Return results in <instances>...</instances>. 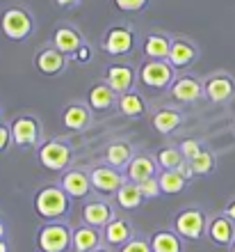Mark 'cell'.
<instances>
[{
  "label": "cell",
  "instance_id": "cell-1",
  "mask_svg": "<svg viewBox=\"0 0 235 252\" xmlns=\"http://www.w3.org/2000/svg\"><path fill=\"white\" fill-rule=\"evenodd\" d=\"M0 30L7 39L12 41H26L34 30L32 14L23 7H7L0 16Z\"/></svg>",
  "mask_w": 235,
  "mask_h": 252
},
{
  "label": "cell",
  "instance_id": "cell-19",
  "mask_svg": "<svg viewBox=\"0 0 235 252\" xmlns=\"http://www.w3.org/2000/svg\"><path fill=\"white\" fill-rule=\"evenodd\" d=\"M92 120V113H89V108L80 106V103H71V106L64 108V113H62V122H64L66 128H71V131H82L87 128Z\"/></svg>",
  "mask_w": 235,
  "mask_h": 252
},
{
  "label": "cell",
  "instance_id": "cell-9",
  "mask_svg": "<svg viewBox=\"0 0 235 252\" xmlns=\"http://www.w3.org/2000/svg\"><path fill=\"white\" fill-rule=\"evenodd\" d=\"M203 229H206V218H203L201 211L189 209V211L178 213L176 232L181 234V236H185V239H189V241H196L203 234Z\"/></svg>",
  "mask_w": 235,
  "mask_h": 252
},
{
  "label": "cell",
  "instance_id": "cell-7",
  "mask_svg": "<svg viewBox=\"0 0 235 252\" xmlns=\"http://www.w3.org/2000/svg\"><path fill=\"white\" fill-rule=\"evenodd\" d=\"M203 94L208 96L212 103H226L235 94V80L229 73H215L206 80L203 85Z\"/></svg>",
  "mask_w": 235,
  "mask_h": 252
},
{
  "label": "cell",
  "instance_id": "cell-4",
  "mask_svg": "<svg viewBox=\"0 0 235 252\" xmlns=\"http://www.w3.org/2000/svg\"><path fill=\"white\" fill-rule=\"evenodd\" d=\"M101 46L107 55H126L135 46V32L128 26H114L105 32Z\"/></svg>",
  "mask_w": 235,
  "mask_h": 252
},
{
  "label": "cell",
  "instance_id": "cell-45",
  "mask_svg": "<svg viewBox=\"0 0 235 252\" xmlns=\"http://www.w3.org/2000/svg\"><path fill=\"white\" fill-rule=\"evenodd\" d=\"M92 252H105V250H92Z\"/></svg>",
  "mask_w": 235,
  "mask_h": 252
},
{
  "label": "cell",
  "instance_id": "cell-31",
  "mask_svg": "<svg viewBox=\"0 0 235 252\" xmlns=\"http://www.w3.org/2000/svg\"><path fill=\"white\" fill-rule=\"evenodd\" d=\"M183 160L185 156L181 154V149H174V147H164L157 152V165H162L164 170H176Z\"/></svg>",
  "mask_w": 235,
  "mask_h": 252
},
{
  "label": "cell",
  "instance_id": "cell-41",
  "mask_svg": "<svg viewBox=\"0 0 235 252\" xmlns=\"http://www.w3.org/2000/svg\"><path fill=\"white\" fill-rule=\"evenodd\" d=\"M224 216H229V218L235 222V199H231V202H229V206H226V211H224Z\"/></svg>",
  "mask_w": 235,
  "mask_h": 252
},
{
  "label": "cell",
  "instance_id": "cell-22",
  "mask_svg": "<svg viewBox=\"0 0 235 252\" xmlns=\"http://www.w3.org/2000/svg\"><path fill=\"white\" fill-rule=\"evenodd\" d=\"M82 218H85V222L89 227H103L110 222L112 211L105 202H89V204H85V209H82Z\"/></svg>",
  "mask_w": 235,
  "mask_h": 252
},
{
  "label": "cell",
  "instance_id": "cell-21",
  "mask_svg": "<svg viewBox=\"0 0 235 252\" xmlns=\"http://www.w3.org/2000/svg\"><path fill=\"white\" fill-rule=\"evenodd\" d=\"M114 96H117V92L107 83H96V85H92L87 99H89V108H94V110H107L114 103Z\"/></svg>",
  "mask_w": 235,
  "mask_h": 252
},
{
  "label": "cell",
  "instance_id": "cell-33",
  "mask_svg": "<svg viewBox=\"0 0 235 252\" xmlns=\"http://www.w3.org/2000/svg\"><path fill=\"white\" fill-rule=\"evenodd\" d=\"M112 2H114V7L119 12L124 14H137L149 5V0H112Z\"/></svg>",
  "mask_w": 235,
  "mask_h": 252
},
{
  "label": "cell",
  "instance_id": "cell-28",
  "mask_svg": "<svg viewBox=\"0 0 235 252\" xmlns=\"http://www.w3.org/2000/svg\"><path fill=\"white\" fill-rule=\"evenodd\" d=\"M105 158H107V163H110L112 167H124V165H128V163L132 160L131 147L126 145V142H114V145L107 147Z\"/></svg>",
  "mask_w": 235,
  "mask_h": 252
},
{
  "label": "cell",
  "instance_id": "cell-18",
  "mask_svg": "<svg viewBox=\"0 0 235 252\" xmlns=\"http://www.w3.org/2000/svg\"><path fill=\"white\" fill-rule=\"evenodd\" d=\"M171 41L167 34H149L144 39V55L149 60H169Z\"/></svg>",
  "mask_w": 235,
  "mask_h": 252
},
{
  "label": "cell",
  "instance_id": "cell-10",
  "mask_svg": "<svg viewBox=\"0 0 235 252\" xmlns=\"http://www.w3.org/2000/svg\"><path fill=\"white\" fill-rule=\"evenodd\" d=\"M34 66H37V71L44 73V76H57V73L64 71L66 55L62 53V51H57L55 46L44 48V51H39L37 58H34Z\"/></svg>",
  "mask_w": 235,
  "mask_h": 252
},
{
  "label": "cell",
  "instance_id": "cell-32",
  "mask_svg": "<svg viewBox=\"0 0 235 252\" xmlns=\"http://www.w3.org/2000/svg\"><path fill=\"white\" fill-rule=\"evenodd\" d=\"M192 163V167H194V174H210L212 172V167H215V158H212V154L208 152V149H201V152L196 154L194 158L189 160Z\"/></svg>",
  "mask_w": 235,
  "mask_h": 252
},
{
  "label": "cell",
  "instance_id": "cell-11",
  "mask_svg": "<svg viewBox=\"0 0 235 252\" xmlns=\"http://www.w3.org/2000/svg\"><path fill=\"white\" fill-rule=\"evenodd\" d=\"M89 179H92V186L101 192H117L119 188L124 186V177L117 172V167H112V165L96 167L89 174Z\"/></svg>",
  "mask_w": 235,
  "mask_h": 252
},
{
  "label": "cell",
  "instance_id": "cell-20",
  "mask_svg": "<svg viewBox=\"0 0 235 252\" xmlns=\"http://www.w3.org/2000/svg\"><path fill=\"white\" fill-rule=\"evenodd\" d=\"M156 165L157 160H153L151 156H135V158L128 163V179L139 184L144 179H151V177H156Z\"/></svg>",
  "mask_w": 235,
  "mask_h": 252
},
{
  "label": "cell",
  "instance_id": "cell-8",
  "mask_svg": "<svg viewBox=\"0 0 235 252\" xmlns=\"http://www.w3.org/2000/svg\"><path fill=\"white\" fill-rule=\"evenodd\" d=\"M9 128H12L14 145L19 147L27 149V147L37 145V140H39V122L34 117H19V120H14V124Z\"/></svg>",
  "mask_w": 235,
  "mask_h": 252
},
{
  "label": "cell",
  "instance_id": "cell-5",
  "mask_svg": "<svg viewBox=\"0 0 235 252\" xmlns=\"http://www.w3.org/2000/svg\"><path fill=\"white\" fill-rule=\"evenodd\" d=\"M69 160H71V149H69V145L59 142V140H51L46 145H41L39 163L46 167V170L59 172V170H64V167L69 165Z\"/></svg>",
  "mask_w": 235,
  "mask_h": 252
},
{
  "label": "cell",
  "instance_id": "cell-44",
  "mask_svg": "<svg viewBox=\"0 0 235 252\" xmlns=\"http://www.w3.org/2000/svg\"><path fill=\"white\" fill-rule=\"evenodd\" d=\"M231 252H235V241H233V243H231Z\"/></svg>",
  "mask_w": 235,
  "mask_h": 252
},
{
  "label": "cell",
  "instance_id": "cell-43",
  "mask_svg": "<svg viewBox=\"0 0 235 252\" xmlns=\"http://www.w3.org/2000/svg\"><path fill=\"white\" fill-rule=\"evenodd\" d=\"M2 234H5V227H2V225H0V236H2Z\"/></svg>",
  "mask_w": 235,
  "mask_h": 252
},
{
  "label": "cell",
  "instance_id": "cell-34",
  "mask_svg": "<svg viewBox=\"0 0 235 252\" xmlns=\"http://www.w3.org/2000/svg\"><path fill=\"white\" fill-rule=\"evenodd\" d=\"M139 190H142L144 199H153V197H157V195L162 192V188H160V179L151 177V179L139 181Z\"/></svg>",
  "mask_w": 235,
  "mask_h": 252
},
{
  "label": "cell",
  "instance_id": "cell-16",
  "mask_svg": "<svg viewBox=\"0 0 235 252\" xmlns=\"http://www.w3.org/2000/svg\"><path fill=\"white\" fill-rule=\"evenodd\" d=\"M62 188L69 197H85L89 188H92V179L80 170H71L62 177Z\"/></svg>",
  "mask_w": 235,
  "mask_h": 252
},
{
  "label": "cell",
  "instance_id": "cell-35",
  "mask_svg": "<svg viewBox=\"0 0 235 252\" xmlns=\"http://www.w3.org/2000/svg\"><path fill=\"white\" fill-rule=\"evenodd\" d=\"M203 147L199 145V142H196V140H183V142H181V154H183L185 158L187 160H192L196 156V154L201 152Z\"/></svg>",
  "mask_w": 235,
  "mask_h": 252
},
{
  "label": "cell",
  "instance_id": "cell-15",
  "mask_svg": "<svg viewBox=\"0 0 235 252\" xmlns=\"http://www.w3.org/2000/svg\"><path fill=\"white\" fill-rule=\"evenodd\" d=\"M196 60V48L187 39H174L169 51V62L174 69H185Z\"/></svg>",
  "mask_w": 235,
  "mask_h": 252
},
{
  "label": "cell",
  "instance_id": "cell-3",
  "mask_svg": "<svg viewBox=\"0 0 235 252\" xmlns=\"http://www.w3.org/2000/svg\"><path fill=\"white\" fill-rule=\"evenodd\" d=\"M174 76L176 69L169 60H146L139 66V80L151 90H164L174 85Z\"/></svg>",
  "mask_w": 235,
  "mask_h": 252
},
{
  "label": "cell",
  "instance_id": "cell-13",
  "mask_svg": "<svg viewBox=\"0 0 235 252\" xmlns=\"http://www.w3.org/2000/svg\"><path fill=\"white\" fill-rule=\"evenodd\" d=\"M85 41H82V34L71 26H62L55 30V37H52V46L62 51L64 55H76L78 53V48L82 46Z\"/></svg>",
  "mask_w": 235,
  "mask_h": 252
},
{
  "label": "cell",
  "instance_id": "cell-40",
  "mask_svg": "<svg viewBox=\"0 0 235 252\" xmlns=\"http://www.w3.org/2000/svg\"><path fill=\"white\" fill-rule=\"evenodd\" d=\"M57 7H62V9H69V7L73 5H80V0H52Z\"/></svg>",
  "mask_w": 235,
  "mask_h": 252
},
{
  "label": "cell",
  "instance_id": "cell-29",
  "mask_svg": "<svg viewBox=\"0 0 235 252\" xmlns=\"http://www.w3.org/2000/svg\"><path fill=\"white\" fill-rule=\"evenodd\" d=\"M157 179H160L162 192H167V195H176V192H181L185 188V184H187V179H185L178 170H164Z\"/></svg>",
  "mask_w": 235,
  "mask_h": 252
},
{
  "label": "cell",
  "instance_id": "cell-42",
  "mask_svg": "<svg viewBox=\"0 0 235 252\" xmlns=\"http://www.w3.org/2000/svg\"><path fill=\"white\" fill-rule=\"evenodd\" d=\"M0 252H7V246L2 243V241H0Z\"/></svg>",
  "mask_w": 235,
  "mask_h": 252
},
{
  "label": "cell",
  "instance_id": "cell-27",
  "mask_svg": "<svg viewBox=\"0 0 235 252\" xmlns=\"http://www.w3.org/2000/svg\"><path fill=\"white\" fill-rule=\"evenodd\" d=\"M105 239L112 246H121V243H128L131 241V227L126 225L124 220H110L105 225Z\"/></svg>",
  "mask_w": 235,
  "mask_h": 252
},
{
  "label": "cell",
  "instance_id": "cell-2",
  "mask_svg": "<svg viewBox=\"0 0 235 252\" xmlns=\"http://www.w3.org/2000/svg\"><path fill=\"white\" fill-rule=\"evenodd\" d=\"M34 209L41 218H59L69 211V195L64 192V188L46 186L37 192Z\"/></svg>",
  "mask_w": 235,
  "mask_h": 252
},
{
  "label": "cell",
  "instance_id": "cell-26",
  "mask_svg": "<svg viewBox=\"0 0 235 252\" xmlns=\"http://www.w3.org/2000/svg\"><path fill=\"white\" fill-rule=\"evenodd\" d=\"M98 246V232L94 227H80L73 232V248L78 252H92Z\"/></svg>",
  "mask_w": 235,
  "mask_h": 252
},
{
  "label": "cell",
  "instance_id": "cell-12",
  "mask_svg": "<svg viewBox=\"0 0 235 252\" xmlns=\"http://www.w3.org/2000/svg\"><path fill=\"white\" fill-rule=\"evenodd\" d=\"M105 83L114 90V92L121 96V94L131 92L132 83H135V71L132 66H126V64H112L107 66V73H105Z\"/></svg>",
  "mask_w": 235,
  "mask_h": 252
},
{
  "label": "cell",
  "instance_id": "cell-36",
  "mask_svg": "<svg viewBox=\"0 0 235 252\" xmlns=\"http://www.w3.org/2000/svg\"><path fill=\"white\" fill-rule=\"evenodd\" d=\"M121 252H153V248L142 239H132V241H128V243H124V250Z\"/></svg>",
  "mask_w": 235,
  "mask_h": 252
},
{
  "label": "cell",
  "instance_id": "cell-23",
  "mask_svg": "<svg viewBox=\"0 0 235 252\" xmlns=\"http://www.w3.org/2000/svg\"><path fill=\"white\" fill-rule=\"evenodd\" d=\"M117 202H119V206H124V209H128V211L137 209V206L144 202V195H142V190H139V184H135V181H126L124 186L117 190Z\"/></svg>",
  "mask_w": 235,
  "mask_h": 252
},
{
  "label": "cell",
  "instance_id": "cell-14",
  "mask_svg": "<svg viewBox=\"0 0 235 252\" xmlns=\"http://www.w3.org/2000/svg\"><path fill=\"white\" fill-rule=\"evenodd\" d=\"M203 94V85L192 76H183V78L174 80L171 85V96L181 103H192Z\"/></svg>",
  "mask_w": 235,
  "mask_h": 252
},
{
  "label": "cell",
  "instance_id": "cell-38",
  "mask_svg": "<svg viewBox=\"0 0 235 252\" xmlns=\"http://www.w3.org/2000/svg\"><path fill=\"white\" fill-rule=\"evenodd\" d=\"M9 140H12V128H7V126H0V152H5V149H7Z\"/></svg>",
  "mask_w": 235,
  "mask_h": 252
},
{
  "label": "cell",
  "instance_id": "cell-6",
  "mask_svg": "<svg viewBox=\"0 0 235 252\" xmlns=\"http://www.w3.org/2000/svg\"><path fill=\"white\" fill-rule=\"evenodd\" d=\"M71 241L73 234L64 225H46L39 232V248L44 252H64Z\"/></svg>",
  "mask_w": 235,
  "mask_h": 252
},
{
  "label": "cell",
  "instance_id": "cell-37",
  "mask_svg": "<svg viewBox=\"0 0 235 252\" xmlns=\"http://www.w3.org/2000/svg\"><path fill=\"white\" fill-rule=\"evenodd\" d=\"M73 58H76L78 62H82V64H85V62H89V60H92V46H89V44H82V46L78 48V53L73 55Z\"/></svg>",
  "mask_w": 235,
  "mask_h": 252
},
{
  "label": "cell",
  "instance_id": "cell-17",
  "mask_svg": "<svg viewBox=\"0 0 235 252\" xmlns=\"http://www.w3.org/2000/svg\"><path fill=\"white\" fill-rule=\"evenodd\" d=\"M208 234L210 239L215 241L217 246H231L235 241V227H233V220L229 216H219L210 222L208 227Z\"/></svg>",
  "mask_w": 235,
  "mask_h": 252
},
{
  "label": "cell",
  "instance_id": "cell-39",
  "mask_svg": "<svg viewBox=\"0 0 235 252\" xmlns=\"http://www.w3.org/2000/svg\"><path fill=\"white\" fill-rule=\"evenodd\" d=\"M176 170H178V172H181V174H183V177H185V179H187V181L192 179V177H194V167H192V163H189L187 158H185L183 163H181V165L176 167Z\"/></svg>",
  "mask_w": 235,
  "mask_h": 252
},
{
  "label": "cell",
  "instance_id": "cell-24",
  "mask_svg": "<svg viewBox=\"0 0 235 252\" xmlns=\"http://www.w3.org/2000/svg\"><path fill=\"white\" fill-rule=\"evenodd\" d=\"M181 122H183V115L176 113V110H169V108H164V110H157L156 115H153V126H156L157 133H174L181 126Z\"/></svg>",
  "mask_w": 235,
  "mask_h": 252
},
{
  "label": "cell",
  "instance_id": "cell-25",
  "mask_svg": "<svg viewBox=\"0 0 235 252\" xmlns=\"http://www.w3.org/2000/svg\"><path fill=\"white\" fill-rule=\"evenodd\" d=\"M119 110L126 117H142L146 113V103H144V99L137 92H126L119 96Z\"/></svg>",
  "mask_w": 235,
  "mask_h": 252
},
{
  "label": "cell",
  "instance_id": "cell-30",
  "mask_svg": "<svg viewBox=\"0 0 235 252\" xmlns=\"http://www.w3.org/2000/svg\"><path fill=\"white\" fill-rule=\"evenodd\" d=\"M153 252H181V241L171 232H157L151 241Z\"/></svg>",
  "mask_w": 235,
  "mask_h": 252
}]
</instances>
